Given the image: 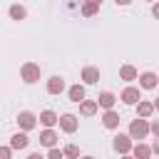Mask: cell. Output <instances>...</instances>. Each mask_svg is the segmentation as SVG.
<instances>
[{
    "instance_id": "obj_25",
    "label": "cell",
    "mask_w": 159,
    "mask_h": 159,
    "mask_svg": "<svg viewBox=\"0 0 159 159\" xmlns=\"http://www.w3.org/2000/svg\"><path fill=\"white\" fill-rule=\"evenodd\" d=\"M149 127H152V134L159 139V119H152V122H149Z\"/></svg>"
},
{
    "instance_id": "obj_1",
    "label": "cell",
    "mask_w": 159,
    "mask_h": 159,
    "mask_svg": "<svg viewBox=\"0 0 159 159\" xmlns=\"http://www.w3.org/2000/svg\"><path fill=\"white\" fill-rule=\"evenodd\" d=\"M112 147H114V152H117V154L127 157L129 152H134V139H132L129 134H114V139H112Z\"/></svg>"
},
{
    "instance_id": "obj_28",
    "label": "cell",
    "mask_w": 159,
    "mask_h": 159,
    "mask_svg": "<svg viewBox=\"0 0 159 159\" xmlns=\"http://www.w3.org/2000/svg\"><path fill=\"white\" fill-rule=\"evenodd\" d=\"M27 159H45V157H42V154H40V152H32V154H30V157H27Z\"/></svg>"
},
{
    "instance_id": "obj_17",
    "label": "cell",
    "mask_w": 159,
    "mask_h": 159,
    "mask_svg": "<svg viewBox=\"0 0 159 159\" xmlns=\"http://www.w3.org/2000/svg\"><path fill=\"white\" fill-rule=\"evenodd\" d=\"M102 124H104L107 129H117V127H119V114H117L114 109L104 112V114H102Z\"/></svg>"
},
{
    "instance_id": "obj_24",
    "label": "cell",
    "mask_w": 159,
    "mask_h": 159,
    "mask_svg": "<svg viewBox=\"0 0 159 159\" xmlns=\"http://www.w3.org/2000/svg\"><path fill=\"white\" fill-rule=\"evenodd\" d=\"M10 157H12V147H10V144L0 147V159H10Z\"/></svg>"
},
{
    "instance_id": "obj_29",
    "label": "cell",
    "mask_w": 159,
    "mask_h": 159,
    "mask_svg": "<svg viewBox=\"0 0 159 159\" xmlns=\"http://www.w3.org/2000/svg\"><path fill=\"white\" fill-rule=\"evenodd\" d=\"M154 109H157V112H159V97H157V99H154Z\"/></svg>"
},
{
    "instance_id": "obj_31",
    "label": "cell",
    "mask_w": 159,
    "mask_h": 159,
    "mask_svg": "<svg viewBox=\"0 0 159 159\" xmlns=\"http://www.w3.org/2000/svg\"><path fill=\"white\" fill-rule=\"evenodd\" d=\"M82 159H94V157H82Z\"/></svg>"
},
{
    "instance_id": "obj_14",
    "label": "cell",
    "mask_w": 159,
    "mask_h": 159,
    "mask_svg": "<svg viewBox=\"0 0 159 159\" xmlns=\"http://www.w3.org/2000/svg\"><path fill=\"white\" fill-rule=\"evenodd\" d=\"M67 94H70V102H77V104H82L84 102V84H72L70 89H67Z\"/></svg>"
},
{
    "instance_id": "obj_19",
    "label": "cell",
    "mask_w": 159,
    "mask_h": 159,
    "mask_svg": "<svg viewBox=\"0 0 159 159\" xmlns=\"http://www.w3.org/2000/svg\"><path fill=\"white\" fill-rule=\"evenodd\" d=\"M152 154H154V152H152V147H147V144H142V142H139V144H134V152H132V157H134V159H149Z\"/></svg>"
},
{
    "instance_id": "obj_7",
    "label": "cell",
    "mask_w": 159,
    "mask_h": 159,
    "mask_svg": "<svg viewBox=\"0 0 159 159\" xmlns=\"http://www.w3.org/2000/svg\"><path fill=\"white\" fill-rule=\"evenodd\" d=\"M40 124H42L45 129H52L55 124H60V114H55L52 109H42V112H40Z\"/></svg>"
},
{
    "instance_id": "obj_3",
    "label": "cell",
    "mask_w": 159,
    "mask_h": 159,
    "mask_svg": "<svg viewBox=\"0 0 159 159\" xmlns=\"http://www.w3.org/2000/svg\"><path fill=\"white\" fill-rule=\"evenodd\" d=\"M20 77H22L25 84H35V82L40 80V65H35V62H25V65L20 67Z\"/></svg>"
},
{
    "instance_id": "obj_11",
    "label": "cell",
    "mask_w": 159,
    "mask_h": 159,
    "mask_svg": "<svg viewBox=\"0 0 159 159\" xmlns=\"http://www.w3.org/2000/svg\"><path fill=\"white\" fill-rule=\"evenodd\" d=\"M119 80H124V82H134V80H139L137 67H134V65H122V67H119Z\"/></svg>"
},
{
    "instance_id": "obj_18",
    "label": "cell",
    "mask_w": 159,
    "mask_h": 159,
    "mask_svg": "<svg viewBox=\"0 0 159 159\" xmlns=\"http://www.w3.org/2000/svg\"><path fill=\"white\" fill-rule=\"evenodd\" d=\"M27 144H30V139H27L25 132H17V134L10 137V147H12V149H25Z\"/></svg>"
},
{
    "instance_id": "obj_23",
    "label": "cell",
    "mask_w": 159,
    "mask_h": 159,
    "mask_svg": "<svg viewBox=\"0 0 159 159\" xmlns=\"http://www.w3.org/2000/svg\"><path fill=\"white\" fill-rule=\"evenodd\" d=\"M47 159H65V152L55 147V149H50V152H47Z\"/></svg>"
},
{
    "instance_id": "obj_4",
    "label": "cell",
    "mask_w": 159,
    "mask_h": 159,
    "mask_svg": "<svg viewBox=\"0 0 159 159\" xmlns=\"http://www.w3.org/2000/svg\"><path fill=\"white\" fill-rule=\"evenodd\" d=\"M37 119H40V117H37V114H32V112H27V109L17 114V124H20V129H22V132L35 129V127H37Z\"/></svg>"
},
{
    "instance_id": "obj_20",
    "label": "cell",
    "mask_w": 159,
    "mask_h": 159,
    "mask_svg": "<svg viewBox=\"0 0 159 159\" xmlns=\"http://www.w3.org/2000/svg\"><path fill=\"white\" fill-rule=\"evenodd\" d=\"M94 12H99V2H97V0H89V2L82 5V15H84V17H92Z\"/></svg>"
},
{
    "instance_id": "obj_8",
    "label": "cell",
    "mask_w": 159,
    "mask_h": 159,
    "mask_svg": "<svg viewBox=\"0 0 159 159\" xmlns=\"http://www.w3.org/2000/svg\"><path fill=\"white\" fill-rule=\"evenodd\" d=\"M57 139H60V137H57L55 129H42V132H40V144L47 147V149H55V147H57Z\"/></svg>"
},
{
    "instance_id": "obj_15",
    "label": "cell",
    "mask_w": 159,
    "mask_h": 159,
    "mask_svg": "<svg viewBox=\"0 0 159 159\" xmlns=\"http://www.w3.org/2000/svg\"><path fill=\"white\" fill-rule=\"evenodd\" d=\"M97 109H99L97 99H84V102L80 104V114H82V117H92V114H97Z\"/></svg>"
},
{
    "instance_id": "obj_27",
    "label": "cell",
    "mask_w": 159,
    "mask_h": 159,
    "mask_svg": "<svg viewBox=\"0 0 159 159\" xmlns=\"http://www.w3.org/2000/svg\"><path fill=\"white\" fill-rule=\"evenodd\" d=\"M152 152L159 157V139H154V144H152Z\"/></svg>"
},
{
    "instance_id": "obj_30",
    "label": "cell",
    "mask_w": 159,
    "mask_h": 159,
    "mask_svg": "<svg viewBox=\"0 0 159 159\" xmlns=\"http://www.w3.org/2000/svg\"><path fill=\"white\" fill-rule=\"evenodd\" d=\"M122 159H134V157H132V154H127V157H122Z\"/></svg>"
},
{
    "instance_id": "obj_16",
    "label": "cell",
    "mask_w": 159,
    "mask_h": 159,
    "mask_svg": "<svg viewBox=\"0 0 159 159\" xmlns=\"http://www.w3.org/2000/svg\"><path fill=\"white\" fill-rule=\"evenodd\" d=\"M154 112H157V109H154V102H144V99H142V102L137 104V117H142V119H149Z\"/></svg>"
},
{
    "instance_id": "obj_22",
    "label": "cell",
    "mask_w": 159,
    "mask_h": 159,
    "mask_svg": "<svg viewBox=\"0 0 159 159\" xmlns=\"http://www.w3.org/2000/svg\"><path fill=\"white\" fill-rule=\"evenodd\" d=\"M62 152H65V157H67V159H82V157H80V147H77V144H67Z\"/></svg>"
},
{
    "instance_id": "obj_2",
    "label": "cell",
    "mask_w": 159,
    "mask_h": 159,
    "mask_svg": "<svg viewBox=\"0 0 159 159\" xmlns=\"http://www.w3.org/2000/svg\"><path fill=\"white\" fill-rule=\"evenodd\" d=\"M152 132V127H149V122L147 119H142V117H137V119H132V124H129V137L132 139H144L147 134Z\"/></svg>"
},
{
    "instance_id": "obj_5",
    "label": "cell",
    "mask_w": 159,
    "mask_h": 159,
    "mask_svg": "<svg viewBox=\"0 0 159 159\" xmlns=\"http://www.w3.org/2000/svg\"><path fill=\"white\" fill-rule=\"evenodd\" d=\"M119 99H122L124 104H134V107H137V104L142 102L139 87H132V84H129V87H124V89H122V94H119Z\"/></svg>"
},
{
    "instance_id": "obj_6",
    "label": "cell",
    "mask_w": 159,
    "mask_h": 159,
    "mask_svg": "<svg viewBox=\"0 0 159 159\" xmlns=\"http://www.w3.org/2000/svg\"><path fill=\"white\" fill-rule=\"evenodd\" d=\"M60 129L67 132V134H75V132L80 129V117H75V114H62V117H60Z\"/></svg>"
},
{
    "instance_id": "obj_9",
    "label": "cell",
    "mask_w": 159,
    "mask_h": 159,
    "mask_svg": "<svg viewBox=\"0 0 159 159\" xmlns=\"http://www.w3.org/2000/svg\"><path fill=\"white\" fill-rule=\"evenodd\" d=\"M47 92H50V94H62V92H65V77L52 75V77L47 80Z\"/></svg>"
},
{
    "instance_id": "obj_21",
    "label": "cell",
    "mask_w": 159,
    "mask_h": 159,
    "mask_svg": "<svg viewBox=\"0 0 159 159\" xmlns=\"http://www.w3.org/2000/svg\"><path fill=\"white\" fill-rule=\"evenodd\" d=\"M7 12H10V17H12V20H25V17H27V10H25L22 5H10V10H7Z\"/></svg>"
},
{
    "instance_id": "obj_12",
    "label": "cell",
    "mask_w": 159,
    "mask_h": 159,
    "mask_svg": "<svg viewBox=\"0 0 159 159\" xmlns=\"http://www.w3.org/2000/svg\"><path fill=\"white\" fill-rule=\"evenodd\" d=\"M82 82H84V84H97V82H99V70L92 67V65H87V67L82 70Z\"/></svg>"
},
{
    "instance_id": "obj_26",
    "label": "cell",
    "mask_w": 159,
    "mask_h": 159,
    "mask_svg": "<svg viewBox=\"0 0 159 159\" xmlns=\"http://www.w3.org/2000/svg\"><path fill=\"white\" fill-rule=\"evenodd\" d=\"M152 15L159 20V2H154V5H152Z\"/></svg>"
},
{
    "instance_id": "obj_13",
    "label": "cell",
    "mask_w": 159,
    "mask_h": 159,
    "mask_svg": "<svg viewBox=\"0 0 159 159\" xmlns=\"http://www.w3.org/2000/svg\"><path fill=\"white\" fill-rule=\"evenodd\" d=\"M114 102H117V94H114V92H102V94L97 97V104H99L104 112H109V109L114 107Z\"/></svg>"
},
{
    "instance_id": "obj_10",
    "label": "cell",
    "mask_w": 159,
    "mask_h": 159,
    "mask_svg": "<svg viewBox=\"0 0 159 159\" xmlns=\"http://www.w3.org/2000/svg\"><path fill=\"white\" fill-rule=\"evenodd\" d=\"M157 84H159V77L154 72H142L139 75V87L142 89H154Z\"/></svg>"
}]
</instances>
